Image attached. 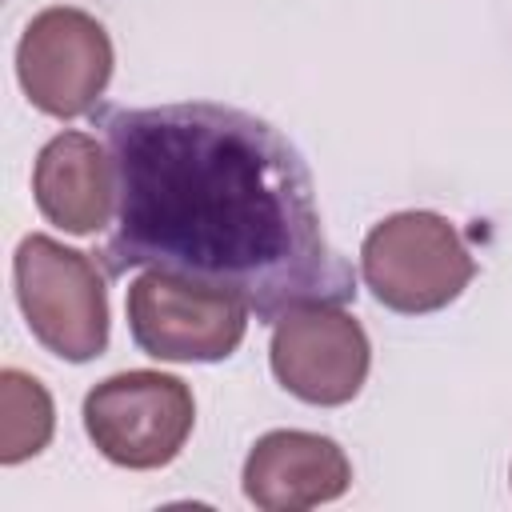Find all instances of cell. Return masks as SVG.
<instances>
[{
    "label": "cell",
    "mask_w": 512,
    "mask_h": 512,
    "mask_svg": "<svg viewBox=\"0 0 512 512\" xmlns=\"http://www.w3.org/2000/svg\"><path fill=\"white\" fill-rule=\"evenodd\" d=\"M32 200L40 216L68 236H96L112 224L116 180L112 156L88 132L52 136L32 168Z\"/></svg>",
    "instance_id": "cell-9"
},
{
    "label": "cell",
    "mask_w": 512,
    "mask_h": 512,
    "mask_svg": "<svg viewBox=\"0 0 512 512\" xmlns=\"http://www.w3.org/2000/svg\"><path fill=\"white\" fill-rule=\"evenodd\" d=\"M52 428H56V408L48 388L20 368H4L0 372V460L20 464L44 452L52 440Z\"/></svg>",
    "instance_id": "cell-10"
},
{
    "label": "cell",
    "mask_w": 512,
    "mask_h": 512,
    "mask_svg": "<svg viewBox=\"0 0 512 512\" xmlns=\"http://www.w3.org/2000/svg\"><path fill=\"white\" fill-rule=\"evenodd\" d=\"M240 484L260 512H304L340 500L352 484V464L344 448L320 432L276 428L248 448Z\"/></svg>",
    "instance_id": "cell-8"
},
{
    "label": "cell",
    "mask_w": 512,
    "mask_h": 512,
    "mask_svg": "<svg viewBox=\"0 0 512 512\" xmlns=\"http://www.w3.org/2000/svg\"><path fill=\"white\" fill-rule=\"evenodd\" d=\"M112 40L84 8H44L28 20L16 44V80L28 104L56 120L92 112L112 80Z\"/></svg>",
    "instance_id": "cell-6"
},
{
    "label": "cell",
    "mask_w": 512,
    "mask_h": 512,
    "mask_svg": "<svg viewBox=\"0 0 512 512\" xmlns=\"http://www.w3.org/2000/svg\"><path fill=\"white\" fill-rule=\"evenodd\" d=\"M268 364L296 400L340 408L360 396L372 368V344L348 304H300L272 324Z\"/></svg>",
    "instance_id": "cell-7"
},
{
    "label": "cell",
    "mask_w": 512,
    "mask_h": 512,
    "mask_svg": "<svg viewBox=\"0 0 512 512\" xmlns=\"http://www.w3.org/2000/svg\"><path fill=\"white\" fill-rule=\"evenodd\" d=\"M360 276L372 296L404 316L448 308L476 276L456 224L428 208L384 216L360 244Z\"/></svg>",
    "instance_id": "cell-3"
},
{
    "label": "cell",
    "mask_w": 512,
    "mask_h": 512,
    "mask_svg": "<svg viewBox=\"0 0 512 512\" xmlns=\"http://www.w3.org/2000/svg\"><path fill=\"white\" fill-rule=\"evenodd\" d=\"M12 284L28 332L52 356L84 364L108 348V288L88 252L28 232L12 256Z\"/></svg>",
    "instance_id": "cell-2"
},
{
    "label": "cell",
    "mask_w": 512,
    "mask_h": 512,
    "mask_svg": "<svg viewBox=\"0 0 512 512\" xmlns=\"http://www.w3.org/2000/svg\"><path fill=\"white\" fill-rule=\"evenodd\" d=\"M84 432L120 468L148 472L180 456L196 424L192 388L180 376L132 368L100 380L84 396Z\"/></svg>",
    "instance_id": "cell-4"
},
{
    "label": "cell",
    "mask_w": 512,
    "mask_h": 512,
    "mask_svg": "<svg viewBox=\"0 0 512 512\" xmlns=\"http://www.w3.org/2000/svg\"><path fill=\"white\" fill-rule=\"evenodd\" d=\"M124 312L136 348L168 364L228 360L248 332V304L240 296L152 268L128 284Z\"/></svg>",
    "instance_id": "cell-5"
},
{
    "label": "cell",
    "mask_w": 512,
    "mask_h": 512,
    "mask_svg": "<svg viewBox=\"0 0 512 512\" xmlns=\"http://www.w3.org/2000/svg\"><path fill=\"white\" fill-rule=\"evenodd\" d=\"M116 208L100 260L224 288L276 324L300 304H352L356 272L324 236L312 172L260 116L212 104L104 108Z\"/></svg>",
    "instance_id": "cell-1"
}]
</instances>
